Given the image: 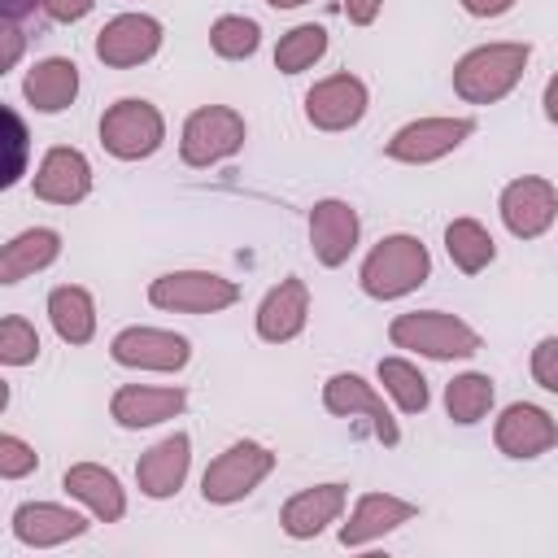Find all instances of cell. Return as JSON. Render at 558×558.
Masks as SVG:
<instances>
[{"label":"cell","instance_id":"6da1fadb","mask_svg":"<svg viewBox=\"0 0 558 558\" xmlns=\"http://www.w3.org/2000/svg\"><path fill=\"white\" fill-rule=\"evenodd\" d=\"M527 57H532V48L519 44V39L480 44V48H471V52L453 65V92H458L462 100H471V105H497V100L510 96L514 83L523 78Z\"/></svg>","mask_w":558,"mask_h":558},{"label":"cell","instance_id":"7a4b0ae2","mask_svg":"<svg viewBox=\"0 0 558 558\" xmlns=\"http://www.w3.org/2000/svg\"><path fill=\"white\" fill-rule=\"evenodd\" d=\"M432 275V257L423 248V240L414 235H384L366 262H362V292L375 296V301H397L414 288H423Z\"/></svg>","mask_w":558,"mask_h":558},{"label":"cell","instance_id":"3957f363","mask_svg":"<svg viewBox=\"0 0 558 558\" xmlns=\"http://www.w3.org/2000/svg\"><path fill=\"white\" fill-rule=\"evenodd\" d=\"M388 336H392L397 349H414V353L436 357V362L480 353V331L466 327L458 314H445V310H410V314H397L392 327H388Z\"/></svg>","mask_w":558,"mask_h":558},{"label":"cell","instance_id":"277c9868","mask_svg":"<svg viewBox=\"0 0 558 558\" xmlns=\"http://www.w3.org/2000/svg\"><path fill=\"white\" fill-rule=\"evenodd\" d=\"M275 471V453L257 440H235L231 449H222L205 475H201V497L214 501V506H231V501H244L266 475Z\"/></svg>","mask_w":558,"mask_h":558},{"label":"cell","instance_id":"5b68a950","mask_svg":"<svg viewBox=\"0 0 558 558\" xmlns=\"http://www.w3.org/2000/svg\"><path fill=\"white\" fill-rule=\"evenodd\" d=\"M161 140H166V122H161L157 105H148V100L126 96V100L109 105L105 118H100V144H105V153H113L118 161L153 157V153L161 148Z\"/></svg>","mask_w":558,"mask_h":558},{"label":"cell","instance_id":"8992f818","mask_svg":"<svg viewBox=\"0 0 558 558\" xmlns=\"http://www.w3.org/2000/svg\"><path fill=\"white\" fill-rule=\"evenodd\" d=\"M148 301L174 314H214L240 301V288L214 270H170L148 283Z\"/></svg>","mask_w":558,"mask_h":558},{"label":"cell","instance_id":"52a82bcc","mask_svg":"<svg viewBox=\"0 0 558 558\" xmlns=\"http://www.w3.org/2000/svg\"><path fill=\"white\" fill-rule=\"evenodd\" d=\"M240 144H244V118L227 105H201L183 122L179 153L187 166H214V161L240 153Z\"/></svg>","mask_w":558,"mask_h":558},{"label":"cell","instance_id":"ba28073f","mask_svg":"<svg viewBox=\"0 0 558 558\" xmlns=\"http://www.w3.org/2000/svg\"><path fill=\"white\" fill-rule=\"evenodd\" d=\"M497 209H501V222H506L510 235L536 240V235L549 231V222L558 214V187L549 179H541V174H523V179L501 187Z\"/></svg>","mask_w":558,"mask_h":558},{"label":"cell","instance_id":"9c48e42d","mask_svg":"<svg viewBox=\"0 0 558 558\" xmlns=\"http://www.w3.org/2000/svg\"><path fill=\"white\" fill-rule=\"evenodd\" d=\"M323 405H327L331 414H340V418H362V423L371 427V436H375V440H384L388 449L401 440L397 418L388 414L384 397H379L362 375H349V371L331 375V379L323 384Z\"/></svg>","mask_w":558,"mask_h":558},{"label":"cell","instance_id":"30bf717a","mask_svg":"<svg viewBox=\"0 0 558 558\" xmlns=\"http://www.w3.org/2000/svg\"><path fill=\"white\" fill-rule=\"evenodd\" d=\"M471 131H475L471 118H418V122H405V126L388 140L384 153H388L392 161L427 166V161H440L445 153H453Z\"/></svg>","mask_w":558,"mask_h":558},{"label":"cell","instance_id":"8fae6325","mask_svg":"<svg viewBox=\"0 0 558 558\" xmlns=\"http://www.w3.org/2000/svg\"><path fill=\"white\" fill-rule=\"evenodd\" d=\"M157 48H161V22L148 13H118L96 35V57L113 70L144 65L148 57H157Z\"/></svg>","mask_w":558,"mask_h":558},{"label":"cell","instance_id":"7c38bea8","mask_svg":"<svg viewBox=\"0 0 558 558\" xmlns=\"http://www.w3.org/2000/svg\"><path fill=\"white\" fill-rule=\"evenodd\" d=\"M118 366H135V371H179L192 357V344L174 331L161 327H122L109 344Z\"/></svg>","mask_w":558,"mask_h":558},{"label":"cell","instance_id":"4fadbf2b","mask_svg":"<svg viewBox=\"0 0 558 558\" xmlns=\"http://www.w3.org/2000/svg\"><path fill=\"white\" fill-rule=\"evenodd\" d=\"M366 113V83L357 74H331L305 92V118L318 131H349Z\"/></svg>","mask_w":558,"mask_h":558},{"label":"cell","instance_id":"5bb4252c","mask_svg":"<svg viewBox=\"0 0 558 558\" xmlns=\"http://www.w3.org/2000/svg\"><path fill=\"white\" fill-rule=\"evenodd\" d=\"M493 440H497V449L506 458H541V453H549L558 445V423L541 405L514 401V405L501 410V418L493 427Z\"/></svg>","mask_w":558,"mask_h":558},{"label":"cell","instance_id":"9a60e30c","mask_svg":"<svg viewBox=\"0 0 558 558\" xmlns=\"http://www.w3.org/2000/svg\"><path fill=\"white\" fill-rule=\"evenodd\" d=\"M305 318H310V288H305V279L288 275L262 296L257 336L270 340V344H288V340H296L305 331Z\"/></svg>","mask_w":558,"mask_h":558},{"label":"cell","instance_id":"2e32d148","mask_svg":"<svg viewBox=\"0 0 558 558\" xmlns=\"http://www.w3.org/2000/svg\"><path fill=\"white\" fill-rule=\"evenodd\" d=\"M187 466H192V440L187 432H174L166 440H157L140 462H135V484L144 497L161 501V497H174L187 480Z\"/></svg>","mask_w":558,"mask_h":558},{"label":"cell","instance_id":"e0dca14e","mask_svg":"<svg viewBox=\"0 0 558 558\" xmlns=\"http://www.w3.org/2000/svg\"><path fill=\"white\" fill-rule=\"evenodd\" d=\"M92 192V166L78 148H48L39 170H35V196L48 205H78Z\"/></svg>","mask_w":558,"mask_h":558},{"label":"cell","instance_id":"ac0fdd59","mask_svg":"<svg viewBox=\"0 0 558 558\" xmlns=\"http://www.w3.org/2000/svg\"><path fill=\"white\" fill-rule=\"evenodd\" d=\"M357 231H362L357 209L344 201H318L310 209V244L323 266H344L349 253L357 248Z\"/></svg>","mask_w":558,"mask_h":558},{"label":"cell","instance_id":"d6986e66","mask_svg":"<svg viewBox=\"0 0 558 558\" xmlns=\"http://www.w3.org/2000/svg\"><path fill=\"white\" fill-rule=\"evenodd\" d=\"M410 519H414V501L392 497V493H366V497H357L349 523L340 527V545H349V549L371 545V541H379L384 532H392Z\"/></svg>","mask_w":558,"mask_h":558},{"label":"cell","instance_id":"ffe728a7","mask_svg":"<svg viewBox=\"0 0 558 558\" xmlns=\"http://www.w3.org/2000/svg\"><path fill=\"white\" fill-rule=\"evenodd\" d=\"M83 532H87V519L65 510V506H52V501H26V506L13 510V536L22 545H35V549L74 541Z\"/></svg>","mask_w":558,"mask_h":558},{"label":"cell","instance_id":"44dd1931","mask_svg":"<svg viewBox=\"0 0 558 558\" xmlns=\"http://www.w3.org/2000/svg\"><path fill=\"white\" fill-rule=\"evenodd\" d=\"M61 488H65L70 497H78L100 523H118V519L126 514V493H122L118 475L105 471V466H96V462H74V466L61 475Z\"/></svg>","mask_w":558,"mask_h":558},{"label":"cell","instance_id":"7402d4cb","mask_svg":"<svg viewBox=\"0 0 558 558\" xmlns=\"http://www.w3.org/2000/svg\"><path fill=\"white\" fill-rule=\"evenodd\" d=\"M340 510H344V484H314V488H301L296 497H288L279 523L292 541H310L327 523H336Z\"/></svg>","mask_w":558,"mask_h":558},{"label":"cell","instance_id":"603a6c76","mask_svg":"<svg viewBox=\"0 0 558 558\" xmlns=\"http://www.w3.org/2000/svg\"><path fill=\"white\" fill-rule=\"evenodd\" d=\"M187 405V392L183 388H140V384H126L113 392L109 401V414L118 418V427H153V423H166L174 418L179 410Z\"/></svg>","mask_w":558,"mask_h":558},{"label":"cell","instance_id":"cb8c5ba5","mask_svg":"<svg viewBox=\"0 0 558 558\" xmlns=\"http://www.w3.org/2000/svg\"><path fill=\"white\" fill-rule=\"evenodd\" d=\"M26 100L39 109V113H61L74 105L78 96V65L70 57H44L31 65L26 83H22Z\"/></svg>","mask_w":558,"mask_h":558},{"label":"cell","instance_id":"d4e9b609","mask_svg":"<svg viewBox=\"0 0 558 558\" xmlns=\"http://www.w3.org/2000/svg\"><path fill=\"white\" fill-rule=\"evenodd\" d=\"M61 253V235L52 227H31L22 235H13L0 253V283H17L44 266H52Z\"/></svg>","mask_w":558,"mask_h":558},{"label":"cell","instance_id":"484cf974","mask_svg":"<svg viewBox=\"0 0 558 558\" xmlns=\"http://www.w3.org/2000/svg\"><path fill=\"white\" fill-rule=\"evenodd\" d=\"M48 318L65 344H87L96 336V301L78 283H61L48 292Z\"/></svg>","mask_w":558,"mask_h":558},{"label":"cell","instance_id":"4316f807","mask_svg":"<svg viewBox=\"0 0 558 558\" xmlns=\"http://www.w3.org/2000/svg\"><path fill=\"white\" fill-rule=\"evenodd\" d=\"M445 248H449V262H453L462 275H480V270L497 257L493 235H488L484 222H475V218H453V222L445 227Z\"/></svg>","mask_w":558,"mask_h":558},{"label":"cell","instance_id":"83f0119b","mask_svg":"<svg viewBox=\"0 0 558 558\" xmlns=\"http://www.w3.org/2000/svg\"><path fill=\"white\" fill-rule=\"evenodd\" d=\"M488 405H493V379L480 375V371H466V375H458V379L445 388V410H449V418L462 423V427L480 423V418L488 414Z\"/></svg>","mask_w":558,"mask_h":558},{"label":"cell","instance_id":"f1b7e54d","mask_svg":"<svg viewBox=\"0 0 558 558\" xmlns=\"http://www.w3.org/2000/svg\"><path fill=\"white\" fill-rule=\"evenodd\" d=\"M323 52H327V31H323L318 22H301V26H292V31L279 39V48H275V70L301 74V70H310Z\"/></svg>","mask_w":558,"mask_h":558},{"label":"cell","instance_id":"f546056e","mask_svg":"<svg viewBox=\"0 0 558 558\" xmlns=\"http://www.w3.org/2000/svg\"><path fill=\"white\" fill-rule=\"evenodd\" d=\"M379 384L392 392V401L405 414H423L427 410V379L414 362L405 357H379Z\"/></svg>","mask_w":558,"mask_h":558},{"label":"cell","instance_id":"4dcf8cb0","mask_svg":"<svg viewBox=\"0 0 558 558\" xmlns=\"http://www.w3.org/2000/svg\"><path fill=\"white\" fill-rule=\"evenodd\" d=\"M257 44H262V26H257L253 17L227 13V17H218V22L209 26V48H214L218 57H227V61H244V57H253Z\"/></svg>","mask_w":558,"mask_h":558},{"label":"cell","instance_id":"1f68e13d","mask_svg":"<svg viewBox=\"0 0 558 558\" xmlns=\"http://www.w3.org/2000/svg\"><path fill=\"white\" fill-rule=\"evenodd\" d=\"M35 357H39V336H35V327H31L26 318L9 314V318L0 323V362H4V366H26V362H35Z\"/></svg>","mask_w":558,"mask_h":558},{"label":"cell","instance_id":"d6a6232c","mask_svg":"<svg viewBox=\"0 0 558 558\" xmlns=\"http://www.w3.org/2000/svg\"><path fill=\"white\" fill-rule=\"evenodd\" d=\"M35 466H39V458H35V449H31L26 440L0 436V475H4V480H22V475H31Z\"/></svg>","mask_w":558,"mask_h":558},{"label":"cell","instance_id":"836d02e7","mask_svg":"<svg viewBox=\"0 0 558 558\" xmlns=\"http://www.w3.org/2000/svg\"><path fill=\"white\" fill-rule=\"evenodd\" d=\"M532 379H536L545 392H558V336H545V340L532 349Z\"/></svg>","mask_w":558,"mask_h":558},{"label":"cell","instance_id":"e575fe53","mask_svg":"<svg viewBox=\"0 0 558 558\" xmlns=\"http://www.w3.org/2000/svg\"><path fill=\"white\" fill-rule=\"evenodd\" d=\"M4 122H9V135H13V161H9V170H4V187H13L17 179H22V153H26V131H22V118L13 113V109H4Z\"/></svg>","mask_w":558,"mask_h":558},{"label":"cell","instance_id":"d590c367","mask_svg":"<svg viewBox=\"0 0 558 558\" xmlns=\"http://www.w3.org/2000/svg\"><path fill=\"white\" fill-rule=\"evenodd\" d=\"M96 9V0H44V13L52 17V22H78V17H87Z\"/></svg>","mask_w":558,"mask_h":558},{"label":"cell","instance_id":"8d00e7d4","mask_svg":"<svg viewBox=\"0 0 558 558\" xmlns=\"http://www.w3.org/2000/svg\"><path fill=\"white\" fill-rule=\"evenodd\" d=\"M340 9H344V17H349L353 26H371V22L379 17L384 0H340Z\"/></svg>","mask_w":558,"mask_h":558},{"label":"cell","instance_id":"74e56055","mask_svg":"<svg viewBox=\"0 0 558 558\" xmlns=\"http://www.w3.org/2000/svg\"><path fill=\"white\" fill-rule=\"evenodd\" d=\"M462 9H466L471 17H501V13L514 9V0H462Z\"/></svg>","mask_w":558,"mask_h":558},{"label":"cell","instance_id":"f35d334b","mask_svg":"<svg viewBox=\"0 0 558 558\" xmlns=\"http://www.w3.org/2000/svg\"><path fill=\"white\" fill-rule=\"evenodd\" d=\"M17 52H22V35H17V26L9 22V26H4V57H0V65L9 70V65L17 61Z\"/></svg>","mask_w":558,"mask_h":558},{"label":"cell","instance_id":"ab89813d","mask_svg":"<svg viewBox=\"0 0 558 558\" xmlns=\"http://www.w3.org/2000/svg\"><path fill=\"white\" fill-rule=\"evenodd\" d=\"M541 105H545V118L558 126V74L545 83V100H541Z\"/></svg>","mask_w":558,"mask_h":558},{"label":"cell","instance_id":"60d3db41","mask_svg":"<svg viewBox=\"0 0 558 558\" xmlns=\"http://www.w3.org/2000/svg\"><path fill=\"white\" fill-rule=\"evenodd\" d=\"M31 9V0H4V22H17Z\"/></svg>","mask_w":558,"mask_h":558},{"label":"cell","instance_id":"b9f144b4","mask_svg":"<svg viewBox=\"0 0 558 558\" xmlns=\"http://www.w3.org/2000/svg\"><path fill=\"white\" fill-rule=\"evenodd\" d=\"M270 9H301V4H310V0H266Z\"/></svg>","mask_w":558,"mask_h":558}]
</instances>
